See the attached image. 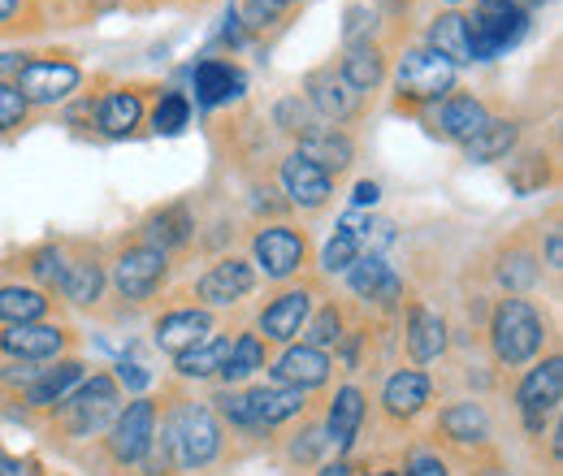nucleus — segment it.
Instances as JSON below:
<instances>
[{
  "instance_id": "obj_39",
  "label": "nucleus",
  "mask_w": 563,
  "mask_h": 476,
  "mask_svg": "<svg viewBox=\"0 0 563 476\" xmlns=\"http://www.w3.org/2000/svg\"><path fill=\"white\" fill-rule=\"evenodd\" d=\"M96 122L109 139H126L143 122V96L140 91H109Z\"/></svg>"
},
{
  "instance_id": "obj_36",
  "label": "nucleus",
  "mask_w": 563,
  "mask_h": 476,
  "mask_svg": "<svg viewBox=\"0 0 563 476\" xmlns=\"http://www.w3.org/2000/svg\"><path fill=\"white\" fill-rule=\"evenodd\" d=\"M339 74L352 82L360 96L364 91H377L386 82V53L377 44H352L343 53V62H339Z\"/></svg>"
},
{
  "instance_id": "obj_18",
  "label": "nucleus",
  "mask_w": 563,
  "mask_h": 476,
  "mask_svg": "<svg viewBox=\"0 0 563 476\" xmlns=\"http://www.w3.org/2000/svg\"><path fill=\"white\" fill-rule=\"evenodd\" d=\"M303 91H308V109L330 126V122H347L360 113V91H355L352 82L339 74L334 66H321L312 69L308 78H303Z\"/></svg>"
},
{
  "instance_id": "obj_45",
  "label": "nucleus",
  "mask_w": 563,
  "mask_h": 476,
  "mask_svg": "<svg viewBox=\"0 0 563 476\" xmlns=\"http://www.w3.org/2000/svg\"><path fill=\"white\" fill-rule=\"evenodd\" d=\"M295 4H303V0H247V26L252 31H265V26L282 22Z\"/></svg>"
},
{
  "instance_id": "obj_16",
  "label": "nucleus",
  "mask_w": 563,
  "mask_h": 476,
  "mask_svg": "<svg viewBox=\"0 0 563 476\" xmlns=\"http://www.w3.org/2000/svg\"><path fill=\"white\" fill-rule=\"evenodd\" d=\"M451 346V330H446V317L438 308H429L421 299L408 303V317H404V351L412 359V368H424L433 359H442Z\"/></svg>"
},
{
  "instance_id": "obj_2",
  "label": "nucleus",
  "mask_w": 563,
  "mask_h": 476,
  "mask_svg": "<svg viewBox=\"0 0 563 476\" xmlns=\"http://www.w3.org/2000/svg\"><path fill=\"white\" fill-rule=\"evenodd\" d=\"M551 339V325L542 317V308L533 299H520V295H507L490 308V321H486V342H490V355L498 368H525L542 355V346Z\"/></svg>"
},
{
  "instance_id": "obj_44",
  "label": "nucleus",
  "mask_w": 563,
  "mask_h": 476,
  "mask_svg": "<svg viewBox=\"0 0 563 476\" xmlns=\"http://www.w3.org/2000/svg\"><path fill=\"white\" fill-rule=\"evenodd\" d=\"M364 256V247H360V239L355 234H347V230H334V239L321 247V273H347Z\"/></svg>"
},
{
  "instance_id": "obj_43",
  "label": "nucleus",
  "mask_w": 563,
  "mask_h": 476,
  "mask_svg": "<svg viewBox=\"0 0 563 476\" xmlns=\"http://www.w3.org/2000/svg\"><path fill=\"white\" fill-rule=\"evenodd\" d=\"M187 122H191V100L187 96L169 91V96L156 100V109H152V131L156 135H178Z\"/></svg>"
},
{
  "instance_id": "obj_17",
  "label": "nucleus",
  "mask_w": 563,
  "mask_h": 476,
  "mask_svg": "<svg viewBox=\"0 0 563 476\" xmlns=\"http://www.w3.org/2000/svg\"><path fill=\"white\" fill-rule=\"evenodd\" d=\"M364 420H368V395H364L355 381L339 386L334 399H330V408H325V416H321V424H325V442H330V451H334L339 460L352 455Z\"/></svg>"
},
{
  "instance_id": "obj_38",
  "label": "nucleus",
  "mask_w": 563,
  "mask_h": 476,
  "mask_svg": "<svg viewBox=\"0 0 563 476\" xmlns=\"http://www.w3.org/2000/svg\"><path fill=\"white\" fill-rule=\"evenodd\" d=\"M516 139H520V122H511V118H490L477 135L464 143V156L468 160H503L511 147H516Z\"/></svg>"
},
{
  "instance_id": "obj_40",
  "label": "nucleus",
  "mask_w": 563,
  "mask_h": 476,
  "mask_svg": "<svg viewBox=\"0 0 563 476\" xmlns=\"http://www.w3.org/2000/svg\"><path fill=\"white\" fill-rule=\"evenodd\" d=\"M26 273H31V286L53 295L62 286V273H66V247L62 243H44V247L26 252Z\"/></svg>"
},
{
  "instance_id": "obj_46",
  "label": "nucleus",
  "mask_w": 563,
  "mask_h": 476,
  "mask_svg": "<svg viewBox=\"0 0 563 476\" xmlns=\"http://www.w3.org/2000/svg\"><path fill=\"white\" fill-rule=\"evenodd\" d=\"M26 100H22V91L13 87V82H0V135H9L13 126H22V118H26Z\"/></svg>"
},
{
  "instance_id": "obj_42",
  "label": "nucleus",
  "mask_w": 563,
  "mask_h": 476,
  "mask_svg": "<svg viewBox=\"0 0 563 476\" xmlns=\"http://www.w3.org/2000/svg\"><path fill=\"white\" fill-rule=\"evenodd\" d=\"M274 122H278V131H286V135H295V139L312 135V131L321 126V118H317V113L308 109V100H299V96H286V100H278Z\"/></svg>"
},
{
  "instance_id": "obj_11",
  "label": "nucleus",
  "mask_w": 563,
  "mask_h": 476,
  "mask_svg": "<svg viewBox=\"0 0 563 476\" xmlns=\"http://www.w3.org/2000/svg\"><path fill=\"white\" fill-rule=\"evenodd\" d=\"M256 269H252V261H243V256H221L217 265L196 277V286H191V299L200 303V308H239L252 290H256Z\"/></svg>"
},
{
  "instance_id": "obj_51",
  "label": "nucleus",
  "mask_w": 563,
  "mask_h": 476,
  "mask_svg": "<svg viewBox=\"0 0 563 476\" xmlns=\"http://www.w3.org/2000/svg\"><path fill=\"white\" fill-rule=\"evenodd\" d=\"M377 200H382V187H377V182H355V191H352L355 208H373Z\"/></svg>"
},
{
  "instance_id": "obj_10",
  "label": "nucleus",
  "mask_w": 563,
  "mask_h": 476,
  "mask_svg": "<svg viewBox=\"0 0 563 476\" xmlns=\"http://www.w3.org/2000/svg\"><path fill=\"white\" fill-rule=\"evenodd\" d=\"M74 346V330L62 321H31V325H0V355L18 364H53Z\"/></svg>"
},
{
  "instance_id": "obj_49",
  "label": "nucleus",
  "mask_w": 563,
  "mask_h": 476,
  "mask_svg": "<svg viewBox=\"0 0 563 476\" xmlns=\"http://www.w3.org/2000/svg\"><path fill=\"white\" fill-rule=\"evenodd\" d=\"M113 381L126 390V395H143L147 386H152V373L143 368V364H118V373H113Z\"/></svg>"
},
{
  "instance_id": "obj_35",
  "label": "nucleus",
  "mask_w": 563,
  "mask_h": 476,
  "mask_svg": "<svg viewBox=\"0 0 563 476\" xmlns=\"http://www.w3.org/2000/svg\"><path fill=\"white\" fill-rule=\"evenodd\" d=\"M429 48L438 57H446L451 66H468L473 53H468V18L464 13H438L433 26H429Z\"/></svg>"
},
{
  "instance_id": "obj_19",
  "label": "nucleus",
  "mask_w": 563,
  "mask_h": 476,
  "mask_svg": "<svg viewBox=\"0 0 563 476\" xmlns=\"http://www.w3.org/2000/svg\"><path fill=\"white\" fill-rule=\"evenodd\" d=\"M334 377V355L330 351H317L308 342H290L282 346V355L274 359V381L282 386H295V390H325Z\"/></svg>"
},
{
  "instance_id": "obj_52",
  "label": "nucleus",
  "mask_w": 563,
  "mask_h": 476,
  "mask_svg": "<svg viewBox=\"0 0 563 476\" xmlns=\"http://www.w3.org/2000/svg\"><path fill=\"white\" fill-rule=\"evenodd\" d=\"M317 476H355V468H352V460H339V455H334V460H325V464L317 468Z\"/></svg>"
},
{
  "instance_id": "obj_5",
  "label": "nucleus",
  "mask_w": 563,
  "mask_h": 476,
  "mask_svg": "<svg viewBox=\"0 0 563 476\" xmlns=\"http://www.w3.org/2000/svg\"><path fill=\"white\" fill-rule=\"evenodd\" d=\"M169 281V256L147 247V243H126L113 261H109V286L126 308H140L147 299H156V290Z\"/></svg>"
},
{
  "instance_id": "obj_26",
  "label": "nucleus",
  "mask_w": 563,
  "mask_h": 476,
  "mask_svg": "<svg viewBox=\"0 0 563 476\" xmlns=\"http://www.w3.org/2000/svg\"><path fill=\"white\" fill-rule=\"evenodd\" d=\"M247 403H252L256 424L269 433L286 420H299L308 411V395L295 386H282V381H261V386H247Z\"/></svg>"
},
{
  "instance_id": "obj_34",
  "label": "nucleus",
  "mask_w": 563,
  "mask_h": 476,
  "mask_svg": "<svg viewBox=\"0 0 563 476\" xmlns=\"http://www.w3.org/2000/svg\"><path fill=\"white\" fill-rule=\"evenodd\" d=\"M239 91H243V74L230 66V62H200L196 66V100L205 109L230 104Z\"/></svg>"
},
{
  "instance_id": "obj_22",
  "label": "nucleus",
  "mask_w": 563,
  "mask_h": 476,
  "mask_svg": "<svg viewBox=\"0 0 563 476\" xmlns=\"http://www.w3.org/2000/svg\"><path fill=\"white\" fill-rule=\"evenodd\" d=\"M433 429L442 433V442H451V446H460V451H490L494 420L477 399L446 403V408L438 411V424H433Z\"/></svg>"
},
{
  "instance_id": "obj_56",
  "label": "nucleus",
  "mask_w": 563,
  "mask_h": 476,
  "mask_svg": "<svg viewBox=\"0 0 563 476\" xmlns=\"http://www.w3.org/2000/svg\"><path fill=\"white\" fill-rule=\"evenodd\" d=\"M373 476H399V473H373Z\"/></svg>"
},
{
  "instance_id": "obj_27",
  "label": "nucleus",
  "mask_w": 563,
  "mask_h": 476,
  "mask_svg": "<svg viewBox=\"0 0 563 476\" xmlns=\"http://www.w3.org/2000/svg\"><path fill=\"white\" fill-rule=\"evenodd\" d=\"M494 281L507 290V295H529L538 281H542V256L529 247V243H520V239H511L498 256H494Z\"/></svg>"
},
{
  "instance_id": "obj_33",
  "label": "nucleus",
  "mask_w": 563,
  "mask_h": 476,
  "mask_svg": "<svg viewBox=\"0 0 563 476\" xmlns=\"http://www.w3.org/2000/svg\"><path fill=\"white\" fill-rule=\"evenodd\" d=\"M205 403H209L212 416H217L221 424H230V433H239V438L265 433V429L256 424V416H252V403H247V390H243V386H217Z\"/></svg>"
},
{
  "instance_id": "obj_50",
  "label": "nucleus",
  "mask_w": 563,
  "mask_h": 476,
  "mask_svg": "<svg viewBox=\"0 0 563 476\" xmlns=\"http://www.w3.org/2000/svg\"><path fill=\"white\" fill-rule=\"evenodd\" d=\"M547 269H551V273L563 269V234H560V225H551V230H547Z\"/></svg>"
},
{
  "instance_id": "obj_32",
  "label": "nucleus",
  "mask_w": 563,
  "mask_h": 476,
  "mask_svg": "<svg viewBox=\"0 0 563 476\" xmlns=\"http://www.w3.org/2000/svg\"><path fill=\"white\" fill-rule=\"evenodd\" d=\"M347 330H352L347 308H343L339 299H321V303L312 308V317H308V325H303L299 342H308V346H317V351H334Z\"/></svg>"
},
{
  "instance_id": "obj_41",
  "label": "nucleus",
  "mask_w": 563,
  "mask_h": 476,
  "mask_svg": "<svg viewBox=\"0 0 563 476\" xmlns=\"http://www.w3.org/2000/svg\"><path fill=\"white\" fill-rule=\"evenodd\" d=\"M330 455V442H325V424L321 420H308L290 442H286V460L308 468V464H321Z\"/></svg>"
},
{
  "instance_id": "obj_31",
  "label": "nucleus",
  "mask_w": 563,
  "mask_h": 476,
  "mask_svg": "<svg viewBox=\"0 0 563 476\" xmlns=\"http://www.w3.org/2000/svg\"><path fill=\"white\" fill-rule=\"evenodd\" d=\"M486 122H490V109L477 96H446L442 109H438V135L460 143V147L477 135Z\"/></svg>"
},
{
  "instance_id": "obj_20",
  "label": "nucleus",
  "mask_w": 563,
  "mask_h": 476,
  "mask_svg": "<svg viewBox=\"0 0 563 476\" xmlns=\"http://www.w3.org/2000/svg\"><path fill=\"white\" fill-rule=\"evenodd\" d=\"M82 74L70 62H22L18 66V91L26 104H62L70 91H78Z\"/></svg>"
},
{
  "instance_id": "obj_15",
  "label": "nucleus",
  "mask_w": 563,
  "mask_h": 476,
  "mask_svg": "<svg viewBox=\"0 0 563 476\" xmlns=\"http://www.w3.org/2000/svg\"><path fill=\"white\" fill-rule=\"evenodd\" d=\"M433 403V377L424 368H395L382 386V416L390 424H412Z\"/></svg>"
},
{
  "instance_id": "obj_48",
  "label": "nucleus",
  "mask_w": 563,
  "mask_h": 476,
  "mask_svg": "<svg viewBox=\"0 0 563 476\" xmlns=\"http://www.w3.org/2000/svg\"><path fill=\"white\" fill-rule=\"evenodd\" d=\"M373 26H377V13H373V9H364V4H352V9H347V26H343L347 48H352V44H368Z\"/></svg>"
},
{
  "instance_id": "obj_4",
  "label": "nucleus",
  "mask_w": 563,
  "mask_h": 476,
  "mask_svg": "<svg viewBox=\"0 0 563 476\" xmlns=\"http://www.w3.org/2000/svg\"><path fill=\"white\" fill-rule=\"evenodd\" d=\"M156 420H161V403L147 395H135L100 433V451L118 473H140V464L152 451V438H156Z\"/></svg>"
},
{
  "instance_id": "obj_3",
  "label": "nucleus",
  "mask_w": 563,
  "mask_h": 476,
  "mask_svg": "<svg viewBox=\"0 0 563 476\" xmlns=\"http://www.w3.org/2000/svg\"><path fill=\"white\" fill-rule=\"evenodd\" d=\"M118 411H122V386L113 381V373H91L48 416H53V433L87 442V438H100Z\"/></svg>"
},
{
  "instance_id": "obj_24",
  "label": "nucleus",
  "mask_w": 563,
  "mask_h": 476,
  "mask_svg": "<svg viewBox=\"0 0 563 476\" xmlns=\"http://www.w3.org/2000/svg\"><path fill=\"white\" fill-rule=\"evenodd\" d=\"M140 239L147 247L174 256V252L191 247V239H196V212H191V204L156 208V212H147V221L140 225Z\"/></svg>"
},
{
  "instance_id": "obj_21",
  "label": "nucleus",
  "mask_w": 563,
  "mask_h": 476,
  "mask_svg": "<svg viewBox=\"0 0 563 476\" xmlns=\"http://www.w3.org/2000/svg\"><path fill=\"white\" fill-rule=\"evenodd\" d=\"M347 286H352L355 299H364L368 308H386L390 312V308L404 303V277L390 269L386 256H373V252H364L347 269Z\"/></svg>"
},
{
  "instance_id": "obj_29",
  "label": "nucleus",
  "mask_w": 563,
  "mask_h": 476,
  "mask_svg": "<svg viewBox=\"0 0 563 476\" xmlns=\"http://www.w3.org/2000/svg\"><path fill=\"white\" fill-rule=\"evenodd\" d=\"M57 308V299L31 281H9L0 286V325H31V321H48Z\"/></svg>"
},
{
  "instance_id": "obj_47",
  "label": "nucleus",
  "mask_w": 563,
  "mask_h": 476,
  "mask_svg": "<svg viewBox=\"0 0 563 476\" xmlns=\"http://www.w3.org/2000/svg\"><path fill=\"white\" fill-rule=\"evenodd\" d=\"M399 476H451V464H446V455H438L429 446H417Z\"/></svg>"
},
{
  "instance_id": "obj_25",
  "label": "nucleus",
  "mask_w": 563,
  "mask_h": 476,
  "mask_svg": "<svg viewBox=\"0 0 563 476\" xmlns=\"http://www.w3.org/2000/svg\"><path fill=\"white\" fill-rule=\"evenodd\" d=\"M282 187H286L290 204L308 208V212L325 208V204H330V196H334V178H330L325 169H317L312 160H303L299 152L282 160Z\"/></svg>"
},
{
  "instance_id": "obj_28",
  "label": "nucleus",
  "mask_w": 563,
  "mask_h": 476,
  "mask_svg": "<svg viewBox=\"0 0 563 476\" xmlns=\"http://www.w3.org/2000/svg\"><path fill=\"white\" fill-rule=\"evenodd\" d=\"M265 368H269V342L261 339L256 330H243V334L230 339V355H225L217 381L221 386H243V381H252Z\"/></svg>"
},
{
  "instance_id": "obj_12",
  "label": "nucleus",
  "mask_w": 563,
  "mask_h": 476,
  "mask_svg": "<svg viewBox=\"0 0 563 476\" xmlns=\"http://www.w3.org/2000/svg\"><path fill=\"white\" fill-rule=\"evenodd\" d=\"M212 334H217V317H212L209 308H200V303L169 308V312H161V317H156V325H152V342H156V351H165L169 359L187 355L191 346L209 342Z\"/></svg>"
},
{
  "instance_id": "obj_30",
  "label": "nucleus",
  "mask_w": 563,
  "mask_h": 476,
  "mask_svg": "<svg viewBox=\"0 0 563 476\" xmlns=\"http://www.w3.org/2000/svg\"><path fill=\"white\" fill-rule=\"evenodd\" d=\"M299 156H303V160H312L317 169H325L330 178H339L343 169H352L355 147L343 131H334V126H325V122H321L312 135L299 139Z\"/></svg>"
},
{
  "instance_id": "obj_57",
  "label": "nucleus",
  "mask_w": 563,
  "mask_h": 476,
  "mask_svg": "<svg viewBox=\"0 0 563 476\" xmlns=\"http://www.w3.org/2000/svg\"><path fill=\"white\" fill-rule=\"evenodd\" d=\"M451 4H460V0H451Z\"/></svg>"
},
{
  "instance_id": "obj_53",
  "label": "nucleus",
  "mask_w": 563,
  "mask_h": 476,
  "mask_svg": "<svg viewBox=\"0 0 563 476\" xmlns=\"http://www.w3.org/2000/svg\"><path fill=\"white\" fill-rule=\"evenodd\" d=\"M35 468L31 464H22V460H9L4 451H0V476H31Z\"/></svg>"
},
{
  "instance_id": "obj_8",
  "label": "nucleus",
  "mask_w": 563,
  "mask_h": 476,
  "mask_svg": "<svg viewBox=\"0 0 563 476\" xmlns=\"http://www.w3.org/2000/svg\"><path fill=\"white\" fill-rule=\"evenodd\" d=\"M303 265H308V234L303 230L274 221V225L252 234V269H256V277L290 281V277L303 273Z\"/></svg>"
},
{
  "instance_id": "obj_13",
  "label": "nucleus",
  "mask_w": 563,
  "mask_h": 476,
  "mask_svg": "<svg viewBox=\"0 0 563 476\" xmlns=\"http://www.w3.org/2000/svg\"><path fill=\"white\" fill-rule=\"evenodd\" d=\"M516 411H520V420L525 416H533V420H551V416H560V403H563V355L560 351H551L547 359H538L525 377H520V386H516Z\"/></svg>"
},
{
  "instance_id": "obj_23",
  "label": "nucleus",
  "mask_w": 563,
  "mask_h": 476,
  "mask_svg": "<svg viewBox=\"0 0 563 476\" xmlns=\"http://www.w3.org/2000/svg\"><path fill=\"white\" fill-rule=\"evenodd\" d=\"M82 377H87V364H82L78 355H62V359H53V364H40V373L31 377V386H26L18 399H22V408H31V411H53Z\"/></svg>"
},
{
  "instance_id": "obj_1",
  "label": "nucleus",
  "mask_w": 563,
  "mask_h": 476,
  "mask_svg": "<svg viewBox=\"0 0 563 476\" xmlns=\"http://www.w3.org/2000/svg\"><path fill=\"white\" fill-rule=\"evenodd\" d=\"M156 433L169 446L178 473H205L225 455V424L212 416L205 399H191V395H174L161 408Z\"/></svg>"
},
{
  "instance_id": "obj_55",
  "label": "nucleus",
  "mask_w": 563,
  "mask_h": 476,
  "mask_svg": "<svg viewBox=\"0 0 563 476\" xmlns=\"http://www.w3.org/2000/svg\"><path fill=\"white\" fill-rule=\"evenodd\" d=\"M494 4H511V9H525V13H529V9L542 4V0H494Z\"/></svg>"
},
{
  "instance_id": "obj_9",
  "label": "nucleus",
  "mask_w": 563,
  "mask_h": 476,
  "mask_svg": "<svg viewBox=\"0 0 563 476\" xmlns=\"http://www.w3.org/2000/svg\"><path fill=\"white\" fill-rule=\"evenodd\" d=\"M464 18H468V53H473V62H494L498 53L520 44V35L529 31V13L525 9L494 4V0H482V9L464 13Z\"/></svg>"
},
{
  "instance_id": "obj_6",
  "label": "nucleus",
  "mask_w": 563,
  "mask_h": 476,
  "mask_svg": "<svg viewBox=\"0 0 563 476\" xmlns=\"http://www.w3.org/2000/svg\"><path fill=\"white\" fill-rule=\"evenodd\" d=\"M455 87V66L446 57H438L433 48H412L399 57L395 69V91H399V104H438L446 100Z\"/></svg>"
},
{
  "instance_id": "obj_14",
  "label": "nucleus",
  "mask_w": 563,
  "mask_h": 476,
  "mask_svg": "<svg viewBox=\"0 0 563 476\" xmlns=\"http://www.w3.org/2000/svg\"><path fill=\"white\" fill-rule=\"evenodd\" d=\"M62 299L70 308H96L109 290V261L100 256V247L78 243L66 252V273H62Z\"/></svg>"
},
{
  "instance_id": "obj_54",
  "label": "nucleus",
  "mask_w": 563,
  "mask_h": 476,
  "mask_svg": "<svg viewBox=\"0 0 563 476\" xmlns=\"http://www.w3.org/2000/svg\"><path fill=\"white\" fill-rule=\"evenodd\" d=\"M18 4H22V0H0V22H9V18L18 13Z\"/></svg>"
},
{
  "instance_id": "obj_7",
  "label": "nucleus",
  "mask_w": 563,
  "mask_h": 476,
  "mask_svg": "<svg viewBox=\"0 0 563 476\" xmlns=\"http://www.w3.org/2000/svg\"><path fill=\"white\" fill-rule=\"evenodd\" d=\"M312 308H317V281H282L278 295L256 312V334L265 342L290 346L299 342Z\"/></svg>"
},
{
  "instance_id": "obj_37",
  "label": "nucleus",
  "mask_w": 563,
  "mask_h": 476,
  "mask_svg": "<svg viewBox=\"0 0 563 476\" xmlns=\"http://www.w3.org/2000/svg\"><path fill=\"white\" fill-rule=\"evenodd\" d=\"M225 355H230V334H212L209 342H200V346H191L187 355H178L174 368H178L183 381H212V377L221 373Z\"/></svg>"
}]
</instances>
